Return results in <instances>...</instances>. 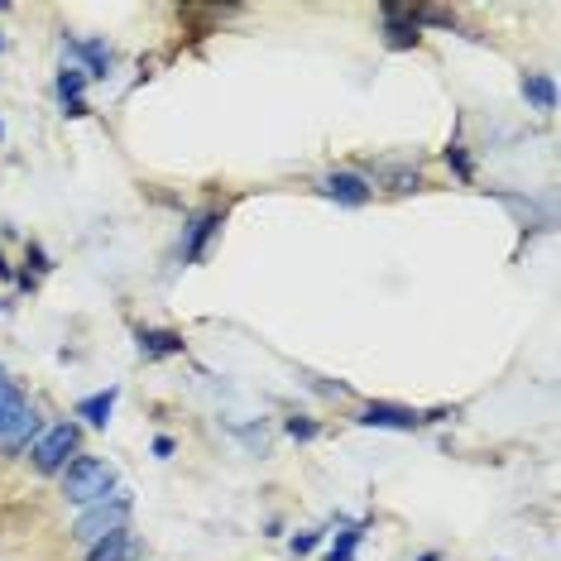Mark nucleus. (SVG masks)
<instances>
[{
  "label": "nucleus",
  "instance_id": "nucleus-1",
  "mask_svg": "<svg viewBox=\"0 0 561 561\" xmlns=\"http://www.w3.org/2000/svg\"><path fill=\"white\" fill-rule=\"evenodd\" d=\"M121 490H125V484L116 480V466L101 461V456H78V461L58 476V500L72 504V508L106 504V500H116Z\"/></svg>",
  "mask_w": 561,
  "mask_h": 561
},
{
  "label": "nucleus",
  "instance_id": "nucleus-2",
  "mask_svg": "<svg viewBox=\"0 0 561 561\" xmlns=\"http://www.w3.org/2000/svg\"><path fill=\"white\" fill-rule=\"evenodd\" d=\"M130 518H135V494L121 490L116 500H106V504L78 508V518H72V528H68V542L96 547V542H106L111 533H125V528H130Z\"/></svg>",
  "mask_w": 561,
  "mask_h": 561
},
{
  "label": "nucleus",
  "instance_id": "nucleus-3",
  "mask_svg": "<svg viewBox=\"0 0 561 561\" xmlns=\"http://www.w3.org/2000/svg\"><path fill=\"white\" fill-rule=\"evenodd\" d=\"M82 456V432L78 423H54V427H44L39 437H34L30 446V466L39 470V476H62L72 461Z\"/></svg>",
  "mask_w": 561,
  "mask_h": 561
},
{
  "label": "nucleus",
  "instance_id": "nucleus-4",
  "mask_svg": "<svg viewBox=\"0 0 561 561\" xmlns=\"http://www.w3.org/2000/svg\"><path fill=\"white\" fill-rule=\"evenodd\" d=\"M317 193L331 197V202H341V207H365V202L375 197V187H369L365 173L336 169V173H322V178H317Z\"/></svg>",
  "mask_w": 561,
  "mask_h": 561
},
{
  "label": "nucleus",
  "instance_id": "nucleus-5",
  "mask_svg": "<svg viewBox=\"0 0 561 561\" xmlns=\"http://www.w3.org/2000/svg\"><path fill=\"white\" fill-rule=\"evenodd\" d=\"M44 432V417H39V408H24V413L15 417V423H10L5 432H0V456H5V461H15V456H24L34 446V437H39Z\"/></svg>",
  "mask_w": 561,
  "mask_h": 561
},
{
  "label": "nucleus",
  "instance_id": "nucleus-6",
  "mask_svg": "<svg viewBox=\"0 0 561 561\" xmlns=\"http://www.w3.org/2000/svg\"><path fill=\"white\" fill-rule=\"evenodd\" d=\"M355 423L360 427H393V432H413L423 423V413H413V408H399V403H365L360 413H355Z\"/></svg>",
  "mask_w": 561,
  "mask_h": 561
},
{
  "label": "nucleus",
  "instance_id": "nucleus-7",
  "mask_svg": "<svg viewBox=\"0 0 561 561\" xmlns=\"http://www.w3.org/2000/svg\"><path fill=\"white\" fill-rule=\"evenodd\" d=\"M62 54L78 58V68L87 72V78H111V48L106 39H62Z\"/></svg>",
  "mask_w": 561,
  "mask_h": 561
},
{
  "label": "nucleus",
  "instance_id": "nucleus-8",
  "mask_svg": "<svg viewBox=\"0 0 561 561\" xmlns=\"http://www.w3.org/2000/svg\"><path fill=\"white\" fill-rule=\"evenodd\" d=\"M221 221H226L221 211H197L193 221H187V236H183V260L187 264H197L202 254H207V240L221 231Z\"/></svg>",
  "mask_w": 561,
  "mask_h": 561
},
{
  "label": "nucleus",
  "instance_id": "nucleus-9",
  "mask_svg": "<svg viewBox=\"0 0 561 561\" xmlns=\"http://www.w3.org/2000/svg\"><path fill=\"white\" fill-rule=\"evenodd\" d=\"M82 87H87V72L78 68V62H62V72H58V101H62V111H68L72 121L87 116V101H82Z\"/></svg>",
  "mask_w": 561,
  "mask_h": 561
},
{
  "label": "nucleus",
  "instance_id": "nucleus-10",
  "mask_svg": "<svg viewBox=\"0 0 561 561\" xmlns=\"http://www.w3.org/2000/svg\"><path fill=\"white\" fill-rule=\"evenodd\" d=\"M135 341H139V355H149V360H169V355L187 351V341L178 331H159V327H139Z\"/></svg>",
  "mask_w": 561,
  "mask_h": 561
},
{
  "label": "nucleus",
  "instance_id": "nucleus-11",
  "mask_svg": "<svg viewBox=\"0 0 561 561\" xmlns=\"http://www.w3.org/2000/svg\"><path fill=\"white\" fill-rule=\"evenodd\" d=\"M417 39H423V30H417L413 10L385 5V44H389V48H413Z\"/></svg>",
  "mask_w": 561,
  "mask_h": 561
},
{
  "label": "nucleus",
  "instance_id": "nucleus-12",
  "mask_svg": "<svg viewBox=\"0 0 561 561\" xmlns=\"http://www.w3.org/2000/svg\"><path fill=\"white\" fill-rule=\"evenodd\" d=\"M121 399V389L111 385V389H101V393H87V399H78V417H87L92 427H106L111 423V408H116Z\"/></svg>",
  "mask_w": 561,
  "mask_h": 561
},
{
  "label": "nucleus",
  "instance_id": "nucleus-13",
  "mask_svg": "<svg viewBox=\"0 0 561 561\" xmlns=\"http://www.w3.org/2000/svg\"><path fill=\"white\" fill-rule=\"evenodd\" d=\"M87 561H135V538H130V528H125V533H111V538L96 542V547H87Z\"/></svg>",
  "mask_w": 561,
  "mask_h": 561
},
{
  "label": "nucleus",
  "instance_id": "nucleus-14",
  "mask_svg": "<svg viewBox=\"0 0 561 561\" xmlns=\"http://www.w3.org/2000/svg\"><path fill=\"white\" fill-rule=\"evenodd\" d=\"M523 101L538 111H557V82L547 78V72H528V78H523Z\"/></svg>",
  "mask_w": 561,
  "mask_h": 561
},
{
  "label": "nucleus",
  "instance_id": "nucleus-15",
  "mask_svg": "<svg viewBox=\"0 0 561 561\" xmlns=\"http://www.w3.org/2000/svg\"><path fill=\"white\" fill-rule=\"evenodd\" d=\"M24 408H30V393H24V389L15 385V379H0V432L15 423Z\"/></svg>",
  "mask_w": 561,
  "mask_h": 561
},
{
  "label": "nucleus",
  "instance_id": "nucleus-16",
  "mask_svg": "<svg viewBox=\"0 0 561 561\" xmlns=\"http://www.w3.org/2000/svg\"><path fill=\"white\" fill-rule=\"evenodd\" d=\"M360 538H365V523H351V528H341V538L331 542L327 561H355V547H360Z\"/></svg>",
  "mask_w": 561,
  "mask_h": 561
},
{
  "label": "nucleus",
  "instance_id": "nucleus-17",
  "mask_svg": "<svg viewBox=\"0 0 561 561\" xmlns=\"http://www.w3.org/2000/svg\"><path fill=\"white\" fill-rule=\"evenodd\" d=\"M317 542H322V533H312V528H308V533H293V542H288V547H293L298 557H308V552H317Z\"/></svg>",
  "mask_w": 561,
  "mask_h": 561
},
{
  "label": "nucleus",
  "instance_id": "nucleus-18",
  "mask_svg": "<svg viewBox=\"0 0 561 561\" xmlns=\"http://www.w3.org/2000/svg\"><path fill=\"white\" fill-rule=\"evenodd\" d=\"M417 187H423V173H393L389 193H417Z\"/></svg>",
  "mask_w": 561,
  "mask_h": 561
},
{
  "label": "nucleus",
  "instance_id": "nucleus-19",
  "mask_svg": "<svg viewBox=\"0 0 561 561\" xmlns=\"http://www.w3.org/2000/svg\"><path fill=\"white\" fill-rule=\"evenodd\" d=\"M288 437L312 442V437H317V423H308V417H288Z\"/></svg>",
  "mask_w": 561,
  "mask_h": 561
},
{
  "label": "nucleus",
  "instance_id": "nucleus-20",
  "mask_svg": "<svg viewBox=\"0 0 561 561\" xmlns=\"http://www.w3.org/2000/svg\"><path fill=\"white\" fill-rule=\"evenodd\" d=\"M446 163H456V173L470 178V159L461 154V145H451V149H446Z\"/></svg>",
  "mask_w": 561,
  "mask_h": 561
},
{
  "label": "nucleus",
  "instance_id": "nucleus-21",
  "mask_svg": "<svg viewBox=\"0 0 561 561\" xmlns=\"http://www.w3.org/2000/svg\"><path fill=\"white\" fill-rule=\"evenodd\" d=\"M173 451H178V442H173V437H159V442H154V456H159V461H169Z\"/></svg>",
  "mask_w": 561,
  "mask_h": 561
},
{
  "label": "nucleus",
  "instance_id": "nucleus-22",
  "mask_svg": "<svg viewBox=\"0 0 561 561\" xmlns=\"http://www.w3.org/2000/svg\"><path fill=\"white\" fill-rule=\"evenodd\" d=\"M417 561H442V552H423V557H417Z\"/></svg>",
  "mask_w": 561,
  "mask_h": 561
},
{
  "label": "nucleus",
  "instance_id": "nucleus-23",
  "mask_svg": "<svg viewBox=\"0 0 561 561\" xmlns=\"http://www.w3.org/2000/svg\"><path fill=\"white\" fill-rule=\"evenodd\" d=\"M0 278H10V264L5 260H0Z\"/></svg>",
  "mask_w": 561,
  "mask_h": 561
},
{
  "label": "nucleus",
  "instance_id": "nucleus-24",
  "mask_svg": "<svg viewBox=\"0 0 561 561\" xmlns=\"http://www.w3.org/2000/svg\"><path fill=\"white\" fill-rule=\"evenodd\" d=\"M0 135H5V125H0Z\"/></svg>",
  "mask_w": 561,
  "mask_h": 561
},
{
  "label": "nucleus",
  "instance_id": "nucleus-25",
  "mask_svg": "<svg viewBox=\"0 0 561 561\" xmlns=\"http://www.w3.org/2000/svg\"><path fill=\"white\" fill-rule=\"evenodd\" d=\"M0 48H5V39H0Z\"/></svg>",
  "mask_w": 561,
  "mask_h": 561
},
{
  "label": "nucleus",
  "instance_id": "nucleus-26",
  "mask_svg": "<svg viewBox=\"0 0 561 561\" xmlns=\"http://www.w3.org/2000/svg\"><path fill=\"white\" fill-rule=\"evenodd\" d=\"M0 379H5V375H0Z\"/></svg>",
  "mask_w": 561,
  "mask_h": 561
}]
</instances>
